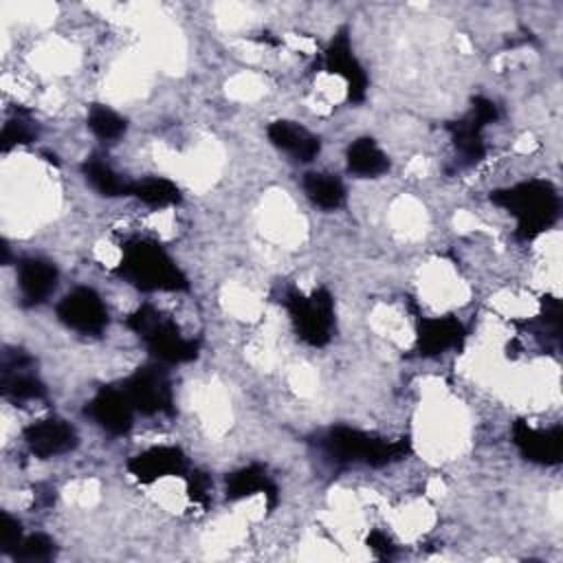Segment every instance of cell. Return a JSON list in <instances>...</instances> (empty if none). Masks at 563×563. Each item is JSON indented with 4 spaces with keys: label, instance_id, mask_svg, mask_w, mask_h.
<instances>
[{
    "label": "cell",
    "instance_id": "6da1fadb",
    "mask_svg": "<svg viewBox=\"0 0 563 563\" xmlns=\"http://www.w3.org/2000/svg\"><path fill=\"white\" fill-rule=\"evenodd\" d=\"M114 273L139 290H187L189 282L169 253L152 240H130L121 246V262Z\"/></svg>",
    "mask_w": 563,
    "mask_h": 563
},
{
    "label": "cell",
    "instance_id": "7a4b0ae2",
    "mask_svg": "<svg viewBox=\"0 0 563 563\" xmlns=\"http://www.w3.org/2000/svg\"><path fill=\"white\" fill-rule=\"evenodd\" d=\"M490 202L517 220V238L534 240L550 229L561 209L556 189L548 180H526L508 189L490 191Z\"/></svg>",
    "mask_w": 563,
    "mask_h": 563
},
{
    "label": "cell",
    "instance_id": "3957f363",
    "mask_svg": "<svg viewBox=\"0 0 563 563\" xmlns=\"http://www.w3.org/2000/svg\"><path fill=\"white\" fill-rule=\"evenodd\" d=\"M317 446L336 464H369L385 466L402 460L411 446L409 440H383L352 427H332L319 440Z\"/></svg>",
    "mask_w": 563,
    "mask_h": 563
},
{
    "label": "cell",
    "instance_id": "277c9868",
    "mask_svg": "<svg viewBox=\"0 0 563 563\" xmlns=\"http://www.w3.org/2000/svg\"><path fill=\"white\" fill-rule=\"evenodd\" d=\"M128 328L136 332L147 350L163 363L178 365V363H189L198 356L200 343L194 339H185L180 334V328L161 310H156L150 303L139 306L130 317H128Z\"/></svg>",
    "mask_w": 563,
    "mask_h": 563
},
{
    "label": "cell",
    "instance_id": "5b68a950",
    "mask_svg": "<svg viewBox=\"0 0 563 563\" xmlns=\"http://www.w3.org/2000/svg\"><path fill=\"white\" fill-rule=\"evenodd\" d=\"M286 308L295 332L303 343L321 347L332 339L334 299L325 288H317L310 295L290 290L286 295Z\"/></svg>",
    "mask_w": 563,
    "mask_h": 563
},
{
    "label": "cell",
    "instance_id": "8992f818",
    "mask_svg": "<svg viewBox=\"0 0 563 563\" xmlns=\"http://www.w3.org/2000/svg\"><path fill=\"white\" fill-rule=\"evenodd\" d=\"M497 117H499V110L490 99L473 97L471 110L462 119L446 123V130L451 134L453 147L460 154L462 165H475L484 158L486 145L482 141V130L488 123L497 121Z\"/></svg>",
    "mask_w": 563,
    "mask_h": 563
},
{
    "label": "cell",
    "instance_id": "52a82bcc",
    "mask_svg": "<svg viewBox=\"0 0 563 563\" xmlns=\"http://www.w3.org/2000/svg\"><path fill=\"white\" fill-rule=\"evenodd\" d=\"M134 409L143 416L174 413V391L169 376L158 365L139 367L123 385Z\"/></svg>",
    "mask_w": 563,
    "mask_h": 563
},
{
    "label": "cell",
    "instance_id": "ba28073f",
    "mask_svg": "<svg viewBox=\"0 0 563 563\" xmlns=\"http://www.w3.org/2000/svg\"><path fill=\"white\" fill-rule=\"evenodd\" d=\"M57 319L79 334L99 336L108 325V308L97 290L79 286L62 297L57 303Z\"/></svg>",
    "mask_w": 563,
    "mask_h": 563
},
{
    "label": "cell",
    "instance_id": "9c48e42d",
    "mask_svg": "<svg viewBox=\"0 0 563 563\" xmlns=\"http://www.w3.org/2000/svg\"><path fill=\"white\" fill-rule=\"evenodd\" d=\"M0 394L15 405L40 400L46 396V387L33 369V358L24 350L2 352Z\"/></svg>",
    "mask_w": 563,
    "mask_h": 563
},
{
    "label": "cell",
    "instance_id": "30bf717a",
    "mask_svg": "<svg viewBox=\"0 0 563 563\" xmlns=\"http://www.w3.org/2000/svg\"><path fill=\"white\" fill-rule=\"evenodd\" d=\"M134 405L121 387H101L86 405V416H90L103 431L112 435H123L132 429Z\"/></svg>",
    "mask_w": 563,
    "mask_h": 563
},
{
    "label": "cell",
    "instance_id": "8fae6325",
    "mask_svg": "<svg viewBox=\"0 0 563 563\" xmlns=\"http://www.w3.org/2000/svg\"><path fill=\"white\" fill-rule=\"evenodd\" d=\"M325 70L332 75H339L345 79L347 84V99L354 103H361L365 99L367 92V75L361 66V62L356 59L352 44H350V35L347 29H341L330 46L325 48V57H323Z\"/></svg>",
    "mask_w": 563,
    "mask_h": 563
},
{
    "label": "cell",
    "instance_id": "7c38bea8",
    "mask_svg": "<svg viewBox=\"0 0 563 563\" xmlns=\"http://www.w3.org/2000/svg\"><path fill=\"white\" fill-rule=\"evenodd\" d=\"M24 442L35 457L48 460V457L73 451L79 444V438H77V431L66 420L46 418L24 429Z\"/></svg>",
    "mask_w": 563,
    "mask_h": 563
},
{
    "label": "cell",
    "instance_id": "4fadbf2b",
    "mask_svg": "<svg viewBox=\"0 0 563 563\" xmlns=\"http://www.w3.org/2000/svg\"><path fill=\"white\" fill-rule=\"evenodd\" d=\"M512 442L517 444L519 453L537 464L554 466L561 462L563 455V429L556 424L552 429H532L528 422L517 420L512 424Z\"/></svg>",
    "mask_w": 563,
    "mask_h": 563
},
{
    "label": "cell",
    "instance_id": "5bb4252c",
    "mask_svg": "<svg viewBox=\"0 0 563 563\" xmlns=\"http://www.w3.org/2000/svg\"><path fill=\"white\" fill-rule=\"evenodd\" d=\"M130 475L141 484H152L172 475H187V457L178 446H152L130 457Z\"/></svg>",
    "mask_w": 563,
    "mask_h": 563
},
{
    "label": "cell",
    "instance_id": "9a60e30c",
    "mask_svg": "<svg viewBox=\"0 0 563 563\" xmlns=\"http://www.w3.org/2000/svg\"><path fill=\"white\" fill-rule=\"evenodd\" d=\"M466 332L457 317H422L416 330V347L422 356H438L451 347L462 345Z\"/></svg>",
    "mask_w": 563,
    "mask_h": 563
},
{
    "label": "cell",
    "instance_id": "2e32d148",
    "mask_svg": "<svg viewBox=\"0 0 563 563\" xmlns=\"http://www.w3.org/2000/svg\"><path fill=\"white\" fill-rule=\"evenodd\" d=\"M57 266L42 257H24L18 264V286L24 306H37L48 299L57 286Z\"/></svg>",
    "mask_w": 563,
    "mask_h": 563
},
{
    "label": "cell",
    "instance_id": "e0dca14e",
    "mask_svg": "<svg viewBox=\"0 0 563 563\" xmlns=\"http://www.w3.org/2000/svg\"><path fill=\"white\" fill-rule=\"evenodd\" d=\"M266 134H268V141L277 150H284L286 154H290L299 163L312 161L321 150L319 136L312 134L310 130H306L303 125L295 123V121H286V119L273 121L268 125Z\"/></svg>",
    "mask_w": 563,
    "mask_h": 563
},
{
    "label": "cell",
    "instance_id": "ac0fdd59",
    "mask_svg": "<svg viewBox=\"0 0 563 563\" xmlns=\"http://www.w3.org/2000/svg\"><path fill=\"white\" fill-rule=\"evenodd\" d=\"M224 493H227V499H242V497L262 493L266 497L268 506H273L277 499V486L268 477L266 468L260 464H249V466L238 468L231 475H227Z\"/></svg>",
    "mask_w": 563,
    "mask_h": 563
},
{
    "label": "cell",
    "instance_id": "d6986e66",
    "mask_svg": "<svg viewBox=\"0 0 563 563\" xmlns=\"http://www.w3.org/2000/svg\"><path fill=\"white\" fill-rule=\"evenodd\" d=\"M347 169L361 178H374L389 169L387 154L376 145L374 139H356L345 152Z\"/></svg>",
    "mask_w": 563,
    "mask_h": 563
},
{
    "label": "cell",
    "instance_id": "ffe728a7",
    "mask_svg": "<svg viewBox=\"0 0 563 563\" xmlns=\"http://www.w3.org/2000/svg\"><path fill=\"white\" fill-rule=\"evenodd\" d=\"M81 172L86 180L90 183L92 189H97L101 196L117 198V196H128L130 194V183H125L112 165H108L101 156H90L84 161Z\"/></svg>",
    "mask_w": 563,
    "mask_h": 563
},
{
    "label": "cell",
    "instance_id": "44dd1931",
    "mask_svg": "<svg viewBox=\"0 0 563 563\" xmlns=\"http://www.w3.org/2000/svg\"><path fill=\"white\" fill-rule=\"evenodd\" d=\"M303 191L306 196L321 209H339L345 200L343 183L332 174L310 172L303 176Z\"/></svg>",
    "mask_w": 563,
    "mask_h": 563
},
{
    "label": "cell",
    "instance_id": "7402d4cb",
    "mask_svg": "<svg viewBox=\"0 0 563 563\" xmlns=\"http://www.w3.org/2000/svg\"><path fill=\"white\" fill-rule=\"evenodd\" d=\"M128 196H134L150 207H169L180 202L183 198L178 185L167 178H143V180L130 183Z\"/></svg>",
    "mask_w": 563,
    "mask_h": 563
},
{
    "label": "cell",
    "instance_id": "603a6c76",
    "mask_svg": "<svg viewBox=\"0 0 563 563\" xmlns=\"http://www.w3.org/2000/svg\"><path fill=\"white\" fill-rule=\"evenodd\" d=\"M88 128L92 130L95 136H99L103 141H114L125 132L128 123L121 114H117L108 106L92 103L88 110Z\"/></svg>",
    "mask_w": 563,
    "mask_h": 563
},
{
    "label": "cell",
    "instance_id": "cb8c5ba5",
    "mask_svg": "<svg viewBox=\"0 0 563 563\" xmlns=\"http://www.w3.org/2000/svg\"><path fill=\"white\" fill-rule=\"evenodd\" d=\"M11 556L20 563H46L55 556V541L42 532L29 534L20 541Z\"/></svg>",
    "mask_w": 563,
    "mask_h": 563
},
{
    "label": "cell",
    "instance_id": "d4e9b609",
    "mask_svg": "<svg viewBox=\"0 0 563 563\" xmlns=\"http://www.w3.org/2000/svg\"><path fill=\"white\" fill-rule=\"evenodd\" d=\"M37 130L33 128L31 119H29V112L26 110H18L2 128V152H9L11 147L15 145H26L35 139Z\"/></svg>",
    "mask_w": 563,
    "mask_h": 563
},
{
    "label": "cell",
    "instance_id": "484cf974",
    "mask_svg": "<svg viewBox=\"0 0 563 563\" xmlns=\"http://www.w3.org/2000/svg\"><path fill=\"white\" fill-rule=\"evenodd\" d=\"M22 539H24L22 537V523L15 517H11L9 512L2 510L0 512V552L11 556V552L20 545Z\"/></svg>",
    "mask_w": 563,
    "mask_h": 563
},
{
    "label": "cell",
    "instance_id": "4316f807",
    "mask_svg": "<svg viewBox=\"0 0 563 563\" xmlns=\"http://www.w3.org/2000/svg\"><path fill=\"white\" fill-rule=\"evenodd\" d=\"M209 488H211V482H209V477L205 473H200V471L187 473V490H189V497L194 499V504L207 506Z\"/></svg>",
    "mask_w": 563,
    "mask_h": 563
},
{
    "label": "cell",
    "instance_id": "83f0119b",
    "mask_svg": "<svg viewBox=\"0 0 563 563\" xmlns=\"http://www.w3.org/2000/svg\"><path fill=\"white\" fill-rule=\"evenodd\" d=\"M367 548H369L378 559H391L394 552H396V545L391 543V539H389L385 532H380V530L369 532V537H367Z\"/></svg>",
    "mask_w": 563,
    "mask_h": 563
},
{
    "label": "cell",
    "instance_id": "f1b7e54d",
    "mask_svg": "<svg viewBox=\"0 0 563 563\" xmlns=\"http://www.w3.org/2000/svg\"><path fill=\"white\" fill-rule=\"evenodd\" d=\"M0 249H2V264H7V262H9V246L2 242Z\"/></svg>",
    "mask_w": 563,
    "mask_h": 563
}]
</instances>
